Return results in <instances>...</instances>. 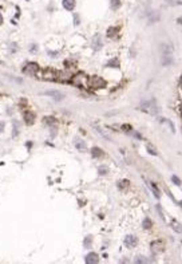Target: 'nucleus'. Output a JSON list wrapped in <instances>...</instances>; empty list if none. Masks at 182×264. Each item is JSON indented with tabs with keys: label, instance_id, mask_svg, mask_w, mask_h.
I'll list each match as a JSON object with an SVG mask.
<instances>
[{
	"label": "nucleus",
	"instance_id": "1",
	"mask_svg": "<svg viewBox=\"0 0 182 264\" xmlns=\"http://www.w3.org/2000/svg\"><path fill=\"white\" fill-rule=\"evenodd\" d=\"M173 63V49L170 45L162 46V64L170 66Z\"/></svg>",
	"mask_w": 182,
	"mask_h": 264
},
{
	"label": "nucleus",
	"instance_id": "28",
	"mask_svg": "<svg viewBox=\"0 0 182 264\" xmlns=\"http://www.w3.org/2000/svg\"><path fill=\"white\" fill-rule=\"evenodd\" d=\"M107 170H109V169H107V166H101V168H99V174H106Z\"/></svg>",
	"mask_w": 182,
	"mask_h": 264
},
{
	"label": "nucleus",
	"instance_id": "18",
	"mask_svg": "<svg viewBox=\"0 0 182 264\" xmlns=\"http://www.w3.org/2000/svg\"><path fill=\"white\" fill-rule=\"evenodd\" d=\"M146 149H147V152L150 153V154H153V156H157V154H158V153H157V149H155L151 144H147V145H146Z\"/></svg>",
	"mask_w": 182,
	"mask_h": 264
},
{
	"label": "nucleus",
	"instance_id": "31",
	"mask_svg": "<svg viewBox=\"0 0 182 264\" xmlns=\"http://www.w3.org/2000/svg\"><path fill=\"white\" fill-rule=\"evenodd\" d=\"M2 23H3V16H2V14H0V25H2Z\"/></svg>",
	"mask_w": 182,
	"mask_h": 264
},
{
	"label": "nucleus",
	"instance_id": "11",
	"mask_svg": "<svg viewBox=\"0 0 182 264\" xmlns=\"http://www.w3.org/2000/svg\"><path fill=\"white\" fill-rule=\"evenodd\" d=\"M24 121H25V123L27 125H32L35 122V114L32 111H27L24 114Z\"/></svg>",
	"mask_w": 182,
	"mask_h": 264
},
{
	"label": "nucleus",
	"instance_id": "8",
	"mask_svg": "<svg viewBox=\"0 0 182 264\" xmlns=\"http://www.w3.org/2000/svg\"><path fill=\"white\" fill-rule=\"evenodd\" d=\"M91 46H92V49H94V50L102 49L103 42H102L101 35H94V36H92V39H91Z\"/></svg>",
	"mask_w": 182,
	"mask_h": 264
},
{
	"label": "nucleus",
	"instance_id": "25",
	"mask_svg": "<svg viewBox=\"0 0 182 264\" xmlns=\"http://www.w3.org/2000/svg\"><path fill=\"white\" fill-rule=\"evenodd\" d=\"M155 208H157V211H158V215H159V217H161L162 220H165V215H163V211H162L161 205H159V204H157V205H155Z\"/></svg>",
	"mask_w": 182,
	"mask_h": 264
},
{
	"label": "nucleus",
	"instance_id": "33",
	"mask_svg": "<svg viewBox=\"0 0 182 264\" xmlns=\"http://www.w3.org/2000/svg\"><path fill=\"white\" fill-rule=\"evenodd\" d=\"M181 113H182V105H181Z\"/></svg>",
	"mask_w": 182,
	"mask_h": 264
},
{
	"label": "nucleus",
	"instance_id": "29",
	"mask_svg": "<svg viewBox=\"0 0 182 264\" xmlns=\"http://www.w3.org/2000/svg\"><path fill=\"white\" fill-rule=\"evenodd\" d=\"M74 19H75V21H74V23H75V25H78V24H79V16H78V15H75V16H74Z\"/></svg>",
	"mask_w": 182,
	"mask_h": 264
},
{
	"label": "nucleus",
	"instance_id": "22",
	"mask_svg": "<svg viewBox=\"0 0 182 264\" xmlns=\"http://www.w3.org/2000/svg\"><path fill=\"white\" fill-rule=\"evenodd\" d=\"M118 186H119V189H126L129 186V181L127 180H121V181L118 182Z\"/></svg>",
	"mask_w": 182,
	"mask_h": 264
},
{
	"label": "nucleus",
	"instance_id": "26",
	"mask_svg": "<svg viewBox=\"0 0 182 264\" xmlns=\"http://www.w3.org/2000/svg\"><path fill=\"white\" fill-rule=\"evenodd\" d=\"M134 262H135V263H139V264H142V263H146L147 260L145 259L143 256H137V259L134 260Z\"/></svg>",
	"mask_w": 182,
	"mask_h": 264
},
{
	"label": "nucleus",
	"instance_id": "13",
	"mask_svg": "<svg viewBox=\"0 0 182 264\" xmlns=\"http://www.w3.org/2000/svg\"><path fill=\"white\" fill-rule=\"evenodd\" d=\"M63 7L67 11H72L75 7V0H63Z\"/></svg>",
	"mask_w": 182,
	"mask_h": 264
},
{
	"label": "nucleus",
	"instance_id": "10",
	"mask_svg": "<svg viewBox=\"0 0 182 264\" xmlns=\"http://www.w3.org/2000/svg\"><path fill=\"white\" fill-rule=\"evenodd\" d=\"M98 262H99V256H98V254H95V252H90V254L86 256L87 264H96Z\"/></svg>",
	"mask_w": 182,
	"mask_h": 264
},
{
	"label": "nucleus",
	"instance_id": "23",
	"mask_svg": "<svg viewBox=\"0 0 182 264\" xmlns=\"http://www.w3.org/2000/svg\"><path fill=\"white\" fill-rule=\"evenodd\" d=\"M111 7L113 10H118L121 7V0H111Z\"/></svg>",
	"mask_w": 182,
	"mask_h": 264
},
{
	"label": "nucleus",
	"instance_id": "24",
	"mask_svg": "<svg viewBox=\"0 0 182 264\" xmlns=\"http://www.w3.org/2000/svg\"><path fill=\"white\" fill-rule=\"evenodd\" d=\"M107 66H109V67H113V66H114V67H119V60L115 58L114 60H110L109 63H107Z\"/></svg>",
	"mask_w": 182,
	"mask_h": 264
},
{
	"label": "nucleus",
	"instance_id": "19",
	"mask_svg": "<svg viewBox=\"0 0 182 264\" xmlns=\"http://www.w3.org/2000/svg\"><path fill=\"white\" fill-rule=\"evenodd\" d=\"M151 225H153L151 220L149 219V217H145V220H143V228L145 229H149V228H151Z\"/></svg>",
	"mask_w": 182,
	"mask_h": 264
},
{
	"label": "nucleus",
	"instance_id": "27",
	"mask_svg": "<svg viewBox=\"0 0 182 264\" xmlns=\"http://www.w3.org/2000/svg\"><path fill=\"white\" fill-rule=\"evenodd\" d=\"M172 181H173V182H174V184H176V185H178V186L181 185V180L178 178L177 176H172Z\"/></svg>",
	"mask_w": 182,
	"mask_h": 264
},
{
	"label": "nucleus",
	"instance_id": "30",
	"mask_svg": "<svg viewBox=\"0 0 182 264\" xmlns=\"http://www.w3.org/2000/svg\"><path fill=\"white\" fill-rule=\"evenodd\" d=\"M3 130H4V123H3L2 121H0V133H2Z\"/></svg>",
	"mask_w": 182,
	"mask_h": 264
},
{
	"label": "nucleus",
	"instance_id": "20",
	"mask_svg": "<svg viewBox=\"0 0 182 264\" xmlns=\"http://www.w3.org/2000/svg\"><path fill=\"white\" fill-rule=\"evenodd\" d=\"M158 19H159V12H153V15L149 17V21L154 23V21H158Z\"/></svg>",
	"mask_w": 182,
	"mask_h": 264
},
{
	"label": "nucleus",
	"instance_id": "6",
	"mask_svg": "<svg viewBox=\"0 0 182 264\" xmlns=\"http://www.w3.org/2000/svg\"><path fill=\"white\" fill-rule=\"evenodd\" d=\"M137 244H138V239H137L134 235H127V236L125 237V245L127 248H133V247H135Z\"/></svg>",
	"mask_w": 182,
	"mask_h": 264
},
{
	"label": "nucleus",
	"instance_id": "2",
	"mask_svg": "<svg viewBox=\"0 0 182 264\" xmlns=\"http://www.w3.org/2000/svg\"><path fill=\"white\" fill-rule=\"evenodd\" d=\"M142 111L147 113V114H151V115H155L158 113V107H157V103L150 99V101H145L141 103V107H139Z\"/></svg>",
	"mask_w": 182,
	"mask_h": 264
},
{
	"label": "nucleus",
	"instance_id": "12",
	"mask_svg": "<svg viewBox=\"0 0 182 264\" xmlns=\"http://www.w3.org/2000/svg\"><path fill=\"white\" fill-rule=\"evenodd\" d=\"M56 75H59L58 72H55V71H52V70H46V71H44V76H43V78H44V79L54 80V79L58 78Z\"/></svg>",
	"mask_w": 182,
	"mask_h": 264
},
{
	"label": "nucleus",
	"instance_id": "7",
	"mask_svg": "<svg viewBox=\"0 0 182 264\" xmlns=\"http://www.w3.org/2000/svg\"><path fill=\"white\" fill-rule=\"evenodd\" d=\"M163 251V241L162 240H157V241H153L151 243V252L153 254H159V252Z\"/></svg>",
	"mask_w": 182,
	"mask_h": 264
},
{
	"label": "nucleus",
	"instance_id": "4",
	"mask_svg": "<svg viewBox=\"0 0 182 264\" xmlns=\"http://www.w3.org/2000/svg\"><path fill=\"white\" fill-rule=\"evenodd\" d=\"M38 70H39L38 63H34V62H31V63H27V64L24 66L23 72H24V74H27V75H29V76H35L36 72H38Z\"/></svg>",
	"mask_w": 182,
	"mask_h": 264
},
{
	"label": "nucleus",
	"instance_id": "3",
	"mask_svg": "<svg viewBox=\"0 0 182 264\" xmlns=\"http://www.w3.org/2000/svg\"><path fill=\"white\" fill-rule=\"evenodd\" d=\"M88 83H90V87H92V89H103V87L106 86V80L98 75L91 76V78L88 79Z\"/></svg>",
	"mask_w": 182,
	"mask_h": 264
},
{
	"label": "nucleus",
	"instance_id": "32",
	"mask_svg": "<svg viewBox=\"0 0 182 264\" xmlns=\"http://www.w3.org/2000/svg\"><path fill=\"white\" fill-rule=\"evenodd\" d=\"M180 86L182 87V76H181V79H180Z\"/></svg>",
	"mask_w": 182,
	"mask_h": 264
},
{
	"label": "nucleus",
	"instance_id": "15",
	"mask_svg": "<svg viewBox=\"0 0 182 264\" xmlns=\"http://www.w3.org/2000/svg\"><path fill=\"white\" fill-rule=\"evenodd\" d=\"M102 150L99 149V148H92L91 149V156L94 157V158H98V157H102Z\"/></svg>",
	"mask_w": 182,
	"mask_h": 264
},
{
	"label": "nucleus",
	"instance_id": "5",
	"mask_svg": "<svg viewBox=\"0 0 182 264\" xmlns=\"http://www.w3.org/2000/svg\"><path fill=\"white\" fill-rule=\"evenodd\" d=\"M91 125H92V126H94V129H95L96 131H98V133L101 134L102 137L105 138V140H107V141H111V137H110V134H109V133H107V131L105 130V127H103V126H101V125H99V123H96V122H92Z\"/></svg>",
	"mask_w": 182,
	"mask_h": 264
},
{
	"label": "nucleus",
	"instance_id": "14",
	"mask_svg": "<svg viewBox=\"0 0 182 264\" xmlns=\"http://www.w3.org/2000/svg\"><path fill=\"white\" fill-rule=\"evenodd\" d=\"M75 146H76V149L78 150H80V152H84V150L87 149V145H86V142H84L83 140H75Z\"/></svg>",
	"mask_w": 182,
	"mask_h": 264
},
{
	"label": "nucleus",
	"instance_id": "9",
	"mask_svg": "<svg viewBox=\"0 0 182 264\" xmlns=\"http://www.w3.org/2000/svg\"><path fill=\"white\" fill-rule=\"evenodd\" d=\"M44 94L48 95V97H52L55 101H62L63 98H64L63 93H60V91H58V90H48V91H46Z\"/></svg>",
	"mask_w": 182,
	"mask_h": 264
},
{
	"label": "nucleus",
	"instance_id": "16",
	"mask_svg": "<svg viewBox=\"0 0 182 264\" xmlns=\"http://www.w3.org/2000/svg\"><path fill=\"white\" fill-rule=\"evenodd\" d=\"M118 31H119V27H110L109 30H107V36H109V38H113V36L117 35Z\"/></svg>",
	"mask_w": 182,
	"mask_h": 264
},
{
	"label": "nucleus",
	"instance_id": "21",
	"mask_svg": "<svg viewBox=\"0 0 182 264\" xmlns=\"http://www.w3.org/2000/svg\"><path fill=\"white\" fill-rule=\"evenodd\" d=\"M91 243H92L91 236H86V239H84V241H83L84 248H90V247H91Z\"/></svg>",
	"mask_w": 182,
	"mask_h": 264
},
{
	"label": "nucleus",
	"instance_id": "17",
	"mask_svg": "<svg viewBox=\"0 0 182 264\" xmlns=\"http://www.w3.org/2000/svg\"><path fill=\"white\" fill-rule=\"evenodd\" d=\"M172 227H173V229L176 231L177 233H182V225L180 224V223L173 221V223H172Z\"/></svg>",
	"mask_w": 182,
	"mask_h": 264
}]
</instances>
